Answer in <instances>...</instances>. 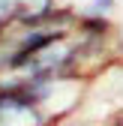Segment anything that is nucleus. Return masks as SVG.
I'll use <instances>...</instances> for the list:
<instances>
[{"label": "nucleus", "mask_w": 123, "mask_h": 126, "mask_svg": "<svg viewBox=\"0 0 123 126\" xmlns=\"http://www.w3.org/2000/svg\"><path fill=\"white\" fill-rule=\"evenodd\" d=\"M90 78L78 75V72H57V75H36V78H24L18 81V87L33 99L45 117L54 123H63L69 120L78 105L84 99V87H87Z\"/></svg>", "instance_id": "f257e3e1"}, {"label": "nucleus", "mask_w": 123, "mask_h": 126, "mask_svg": "<svg viewBox=\"0 0 123 126\" xmlns=\"http://www.w3.org/2000/svg\"><path fill=\"white\" fill-rule=\"evenodd\" d=\"M117 6V0H90V6L84 12H93V15H111Z\"/></svg>", "instance_id": "20e7f679"}, {"label": "nucleus", "mask_w": 123, "mask_h": 126, "mask_svg": "<svg viewBox=\"0 0 123 126\" xmlns=\"http://www.w3.org/2000/svg\"><path fill=\"white\" fill-rule=\"evenodd\" d=\"M54 126H96V123H81V120H63V123H54Z\"/></svg>", "instance_id": "39448f33"}, {"label": "nucleus", "mask_w": 123, "mask_h": 126, "mask_svg": "<svg viewBox=\"0 0 123 126\" xmlns=\"http://www.w3.org/2000/svg\"><path fill=\"white\" fill-rule=\"evenodd\" d=\"M111 126H123V111H117V114L111 117Z\"/></svg>", "instance_id": "423d86ee"}, {"label": "nucleus", "mask_w": 123, "mask_h": 126, "mask_svg": "<svg viewBox=\"0 0 123 126\" xmlns=\"http://www.w3.org/2000/svg\"><path fill=\"white\" fill-rule=\"evenodd\" d=\"M57 9V0H18V24H42Z\"/></svg>", "instance_id": "7ed1b4c3"}, {"label": "nucleus", "mask_w": 123, "mask_h": 126, "mask_svg": "<svg viewBox=\"0 0 123 126\" xmlns=\"http://www.w3.org/2000/svg\"><path fill=\"white\" fill-rule=\"evenodd\" d=\"M0 126H51V120L18 84H0Z\"/></svg>", "instance_id": "f03ea898"}]
</instances>
